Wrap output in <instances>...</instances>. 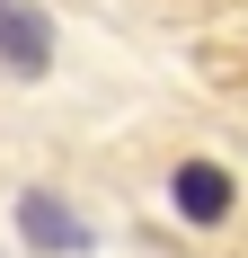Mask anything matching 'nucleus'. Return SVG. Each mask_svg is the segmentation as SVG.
Returning a JSON list of instances; mask_svg holds the SVG:
<instances>
[{"label": "nucleus", "instance_id": "3", "mask_svg": "<svg viewBox=\"0 0 248 258\" xmlns=\"http://www.w3.org/2000/svg\"><path fill=\"white\" fill-rule=\"evenodd\" d=\"M169 196H177V214H186V223H230V205H239L230 169H213V160H186V169L169 178Z\"/></svg>", "mask_w": 248, "mask_h": 258}, {"label": "nucleus", "instance_id": "2", "mask_svg": "<svg viewBox=\"0 0 248 258\" xmlns=\"http://www.w3.org/2000/svg\"><path fill=\"white\" fill-rule=\"evenodd\" d=\"M0 62H9L18 80H36L53 62V27H45L36 0H0Z\"/></svg>", "mask_w": 248, "mask_h": 258}, {"label": "nucleus", "instance_id": "1", "mask_svg": "<svg viewBox=\"0 0 248 258\" xmlns=\"http://www.w3.org/2000/svg\"><path fill=\"white\" fill-rule=\"evenodd\" d=\"M18 232H27V249H53V258H80V249H89V223H80L53 187H27V196H18Z\"/></svg>", "mask_w": 248, "mask_h": 258}]
</instances>
